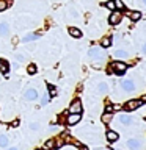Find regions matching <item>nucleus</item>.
<instances>
[{
    "label": "nucleus",
    "instance_id": "29",
    "mask_svg": "<svg viewBox=\"0 0 146 150\" xmlns=\"http://www.w3.org/2000/svg\"><path fill=\"white\" fill-rule=\"evenodd\" d=\"M30 128H31V130H38V128H39V124H31Z\"/></svg>",
    "mask_w": 146,
    "mask_h": 150
},
{
    "label": "nucleus",
    "instance_id": "18",
    "mask_svg": "<svg viewBox=\"0 0 146 150\" xmlns=\"http://www.w3.org/2000/svg\"><path fill=\"white\" fill-rule=\"evenodd\" d=\"M112 117H113L112 112H105V114L102 116V122H104V124H108V122L112 120Z\"/></svg>",
    "mask_w": 146,
    "mask_h": 150
},
{
    "label": "nucleus",
    "instance_id": "34",
    "mask_svg": "<svg viewBox=\"0 0 146 150\" xmlns=\"http://www.w3.org/2000/svg\"><path fill=\"white\" fill-rule=\"evenodd\" d=\"M80 150H88V147H82V149H80Z\"/></svg>",
    "mask_w": 146,
    "mask_h": 150
},
{
    "label": "nucleus",
    "instance_id": "25",
    "mask_svg": "<svg viewBox=\"0 0 146 150\" xmlns=\"http://www.w3.org/2000/svg\"><path fill=\"white\" fill-rule=\"evenodd\" d=\"M6 144H8V139L5 138V136H0V145H2V147H5Z\"/></svg>",
    "mask_w": 146,
    "mask_h": 150
},
{
    "label": "nucleus",
    "instance_id": "4",
    "mask_svg": "<svg viewBox=\"0 0 146 150\" xmlns=\"http://www.w3.org/2000/svg\"><path fill=\"white\" fill-rule=\"evenodd\" d=\"M80 119H82L80 112H79V114H77V112H69V116H68V124H69V125H75V124H79Z\"/></svg>",
    "mask_w": 146,
    "mask_h": 150
},
{
    "label": "nucleus",
    "instance_id": "30",
    "mask_svg": "<svg viewBox=\"0 0 146 150\" xmlns=\"http://www.w3.org/2000/svg\"><path fill=\"white\" fill-rule=\"evenodd\" d=\"M47 102H49V97H47V96H46V97H42V100H41V103H42V105H46Z\"/></svg>",
    "mask_w": 146,
    "mask_h": 150
},
{
    "label": "nucleus",
    "instance_id": "1",
    "mask_svg": "<svg viewBox=\"0 0 146 150\" xmlns=\"http://www.w3.org/2000/svg\"><path fill=\"white\" fill-rule=\"evenodd\" d=\"M89 56L97 61V63L94 64V66H96V67H99V66H101V61L104 59V50L97 49V47H93V49L89 50Z\"/></svg>",
    "mask_w": 146,
    "mask_h": 150
},
{
    "label": "nucleus",
    "instance_id": "9",
    "mask_svg": "<svg viewBox=\"0 0 146 150\" xmlns=\"http://www.w3.org/2000/svg\"><path fill=\"white\" fill-rule=\"evenodd\" d=\"M38 38H39L38 33H28V35H25V36L22 38V42H31V41L38 39Z\"/></svg>",
    "mask_w": 146,
    "mask_h": 150
},
{
    "label": "nucleus",
    "instance_id": "33",
    "mask_svg": "<svg viewBox=\"0 0 146 150\" xmlns=\"http://www.w3.org/2000/svg\"><path fill=\"white\" fill-rule=\"evenodd\" d=\"M143 52H145V53H146V44L143 45Z\"/></svg>",
    "mask_w": 146,
    "mask_h": 150
},
{
    "label": "nucleus",
    "instance_id": "12",
    "mask_svg": "<svg viewBox=\"0 0 146 150\" xmlns=\"http://www.w3.org/2000/svg\"><path fill=\"white\" fill-rule=\"evenodd\" d=\"M107 139L108 142H115V141L120 139V136H118L116 131H107Z\"/></svg>",
    "mask_w": 146,
    "mask_h": 150
},
{
    "label": "nucleus",
    "instance_id": "6",
    "mask_svg": "<svg viewBox=\"0 0 146 150\" xmlns=\"http://www.w3.org/2000/svg\"><path fill=\"white\" fill-rule=\"evenodd\" d=\"M108 22H110V25H118V23L121 22V13H112L110 14V17H108Z\"/></svg>",
    "mask_w": 146,
    "mask_h": 150
},
{
    "label": "nucleus",
    "instance_id": "28",
    "mask_svg": "<svg viewBox=\"0 0 146 150\" xmlns=\"http://www.w3.org/2000/svg\"><path fill=\"white\" fill-rule=\"evenodd\" d=\"M112 111H113V106L112 105H107L105 106V112H112Z\"/></svg>",
    "mask_w": 146,
    "mask_h": 150
},
{
    "label": "nucleus",
    "instance_id": "5",
    "mask_svg": "<svg viewBox=\"0 0 146 150\" xmlns=\"http://www.w3.org/2000/svg\"><path fill=\"white\" fill-rule=\"evenodd\" d=\"M127 69L126 63H121V61H116V63H113V70H115L116 74H124Z\"/></svg>",
    "mask_w": 146,
    "mask_h": 150
},
{
    "label": "nucleus",
    "instance_id": "7",
    "mask_svg": "<svg viewBox=\"0 0 146 150\" xmlns=\"http://www.w3.org/2000/svg\"><path fill=\"white\" fill-rule=\"evenodd\" d=\"M69 112H82V103H80L79 100H75V102H72V105H71V108H69Z\"/></svg>",
    "mask_w": 146,
    "mask_h": 150
},
{
    "label": "nucleus",
    "instance_id": "23",
    "mask_svg": "<svg viewBox=\"0 0 146 150\" xmlns=\"http://www.w3.org/2000/svg\"><path fill=\"white\" fill-rule=\"evenodd\" d=\"M115 2V8H118V9H122L124 8V3L121 2V0H113Z\"/></svg>",
    "mask_w": 146,
    "mask_h": 150
},
{
    "label": "nucleus",
    "instance_id": "14",
    "mask_svg": "<svg viewBox=\"0 0 146 150\" xmlns=\"http://www.w3.org/2000/svg\"><path fill=\"white\" fill-rule=\"evenodd\" d=\"M115 56H118V58H126V56H129V52L124 50V49L115 50Z\"/></svg>",
    "mask_w": 146,
    "mask_h": 150
},
{
    "label": "nucleus",
    "instance_id": "8",
    "mask_svg": "<svg viewBox=\"0 0 146 150\" xmlns=\"http://www.w3.org/2000/svg\"><path fill=\"white\" fill-rule=\"evenodd\" d=\"M127 145H129L132 150H138L141 147V142L138 139H129V141H127Z\"/></svg>",
    "mask_w": 146,
    "mask_h": 150
},
{
    "label": "nucleus",
    "instance_id": "16",
    "mask_svg": "<svg viewBox=\"0 0 146 150\" xmlns=\"http://www.w3.org/2000/svg\"><path fill=\"white\" fill-rule=\"evenodd\" d=\"M129 16H130V19L134 22H137V21H140V19H141V13L140 11H132V13H129Z\"/></svg>",
    "mask_w": 146,
    "mask_h": 150
},
{
    "label": "nucleus",
    "instance_id": "32",
    "mask_svg": "<svg viewBox=\"0 0 146 150\" xmlns=\"http://www.w3.org/2000/svg\"><path fill=\"white\" fill-rule=\"evenodd\" d=\"M8 150H19L17 147H11V149H8Z\"/></svg>",
    "mask_w": 146,
    "mask_h": 150
},
{
    "label": "nucleus",
    "instance_id": "27",
    "mask_svg": "<svg viewBox=\"0 0 146 150\" xmlns=\"http://www.w3.org/2000/svg\"><path fill=\"white\" fill-rule=\"evenodd\" d=\"M54 145H55V142H54V141H47V142H46V149H50V147H54Z\"/></svg>",
    "mask_w": 146,
    "mask_h": 150
},
{
    "label": "nucleus",
    "instance_id": "3",
    "mask_svg": "<svg viewBox=\"0 0 146 150\" xmlns=\"http://www.w3.org/2000/svg\"><path fill=\"white\" fill-rule=\"evenodd\" d=\"M121 86H122V89H124L126 92H132L135 89V83L132 81V80H122Z\"/></svg>",
    "mask_w": 146,
    "mask_h": 150
},
{
    "label": "nucleus",
    "instance_id": "22",
    "mask_svg": "<svg viewBox=\"0 0 146 150\" xmlns=\"http://www.w3.org/2000/svg\"><path fill=\"white\" fill-rule=\"evenodd\" d=\"M28 74H30V75H35V74H36V66H35V64H30V66H28Z\"/></svg>",
    "mask_w": 146,
    "mask_h": 150
},
{
    "label": "nucleus",
    "instance_id": "10",
    "mask_svg": "<svg viewBox=\"0 0 146 150\" xmlns=\"http://www.w3.org/2000/svg\"><path fill=\"white\" fill-rule=\"evenodd\" d=\"M25 98H27V100H36V98H38V92L35 91V89H28V91L25 92Z\"/></svg>",
    "mask_w": 146,
    "mask_h": 150
},
{
    "label": "nucleus",
    "instance_id": "13",
    "mask_svg": "<svg viewBox=\"0 0 146 150\" xmlns=\"http://www.w3.org/2000/svg\"><path fill=\"white\" fill-rule=\"evenodd\" d=\"M69 35L72 36V38H82V31H80L79 28L71 27V28H69Z\"/></svg>",
    "mask_w": 146,
    "mask_h": 150
},
{
    "label": "nucleus",
    "instance_id": "17",
    "mask_svg": "<svg viewBox=\"0 0 146 150\" xmlns=\"http://www.w3.org/2000/svg\"><path fill=\"white\" fill-rule=\"evenodd\" d=\"M101 45H102V49H104V47H110L112 45V39H110V38H102Z\"/></svg>",
    "mask_w": 146,
    "mask_h": 150
},
{
    "label": "nucleus",
    "instance_id": "15",
    "mask_svg": "<svg viewBox=\"0 0 146 150\" xmlns=\"http://www.w3.org/2000/svg\"><path fill=\"white\" fill-rule=\"evenodd\" d=\"M0 72H2V74H8V63L5 59H0Z\"/></svg>",
    "mask_w": 146,
    "mask_h": 150
},
{
    "label": "nucleus",
    "instance_id": "2",
    "mask_svg": "<svg viewBox=\"0 0 146 150\" xmlns=\"http://www.w3.org/2000/svg\"><path fill=\"white\" fill-rule=\"evenodd\" d=\"M143 102H145V100H129V102L124 103V110H126V111H134V110H137V108H138Z\"/></svg>",
    "mask_w": 146,
    "mask_h": 150
},
{
    "label": "nucleus",
    "instance_id": "20",
    "mask_svg": "<svg viewBox=\"0 0 146 150\" xmlns=\"http://www.w3.org/2000/svg\"><path fill=\"white\" fill-rule=\"evenodd\" d=\"M99 92H107L108 91V86H107V83H99Z\"/></svg>",
    "mask_w": 146,
    "mask_h": 150
},
{
    "label": "nucleus",
    "instance_id": "26",
    "mask_svg": "<svg viewBox=\"0 0 146 150\" xmlns=\"http://www.w3.org/2000/svg\"><path fill=\"white\" fill-rule=\"evenodd\" d=\"M105 6H107L108 9H115V2H113V0H110V2L105 3Z\"/></svg>",
    "mask_w": 146,
    "mask_h": 150
},
{
    "label": "nucleus",
    "instance_id": "36",
    "mask_svg": "<svg viewBox=\"0 0 146 150\" xmlns=\"http://www.w3.org/2000/svg\"><path fill=\"white\" fill-rule=\"evenodd\" d=\"M145 100H146V98H145Z\"/></svg>",
    "mask_w": 146,
    "mask_h": 150
},
{
    "label": "nucleus",
    "instance_id": "24",
    "mask_svg": "<svg viewBox=\"0 0 146 150\" xmlns=\"http://www.w3.org/2000/svg\"><path fill=\"white\" fill-rule=\"evenodd\" d=\"M49 94H50L52 97H55V96H57V89H55V86H52V84L49 86Z\"/></svg>",
    "mask_w": 146,
    "mask_h": 150
},
{
    "label": "nucleus",
    "instance_id": "19",
    "mask_svg": "<svg viewBox=\"0 0 146 150\" xmlns=\"http://www.w3.org/2000/svg\"><path fill=\"white\" fill-rule=\"evenodd\" d=\"M120 120H121V124H124V125L132 124V119H130L129 116H121V117H120Z\"/></svg>",
    "mask_w": 146,
    "mask_h": 150
},
{
    "label": "nucleus",
    "instance_id": "35",
    "mask_svg": "<svg viewBox=\"0 0 146 150\" xmlns=\"http://www.w3.org/2000/svg\"><path fill=\"white\" fill-rule=\"evenodd\" d=\"M141 2H143V3H145V5H146V0H141Z\"/></svg>",
    "mask_w": 146,
    "mask_h": 150
},
{
    "label": "nucleus",
    "instance_id": "21",
    "mask_svg": "<svg viewBox=\"0 0 146 150\" xmlns=\"http://www.w3.org/2000/svg\"><path fill=\"white\" fill-rule=\"evenodd\" d=\"M8 2H6V0H0V13H2V11H5V9H6L8 8Z\"/></svg>",
    "mask_w": 146,
    "mask_h": 150
},
{
    "label": "nucleus",
    "instance_id": "11",
    "mask_svg": "<svg viewBox=\"0 0 146 150\" xmlns=\"http://www.w3.org/2000/svg\"><path fill=\"white\" fill-rule=\"evenodd\" d=\"M0 35H2V36H8L9 35V27H8L6 22L0 23Z\"/></svg>",
    "mask_w": 146,
    "mask_h": 150
},
{
    "label": "nucleus",
    "instance_id": "31",
    "mask_svg": "<svg viewBox=\"0 0 146 150\" xmlns=\"http://www.w3.org/2000/svg\"><path fill=\"white\" fill-rule=\"evenodd\" d=\"M17 59L19 61H24V59H25V56H24V55H17Z\"/></svg>",
    "mask_w": 146,
    "mask_h": 150
}]
</instances>
